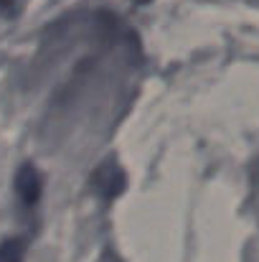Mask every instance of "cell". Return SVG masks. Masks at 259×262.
Wrapping results in <instances>:
<instances>
[{
    "instance_id": "cell-1",
    "label": "cell",
    "mask_w": 259,
    "mask_h": 262,
    "mask_svg": "<svg viewBox=\"0 0 259 262\" xmlns=\"http://www.w3.org/2000/svg\"><path fill=\"white\" fill-rule=\"evenodd\" d=\"M15 191L23 199V204H36L41 196V176L33 166H23L15 176Z\"/></svg>"
},
{
    "instance_id": "cell-2",
    "label": "cell",
    "mask_w": 259,
    "mask_h": 262,
    "mask_svg": "<svg viewBox=\"0 0 259 262\" xmlns=\"http://www.w3.org/2000/svg\"><path fill=\"white\" fill-rule=\"evenodd\" d=\"M26 257V242L13 237V239H5L0 245V262H23Z\"/></svg>"
}]
</instances>
